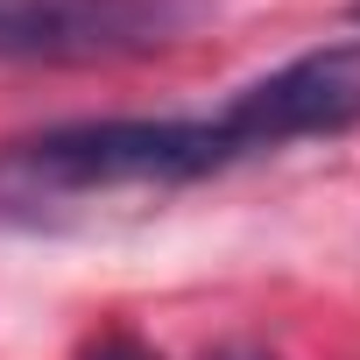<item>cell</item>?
<instances>
[{
    "instance_id": "cell-1",
    "label": "cell",
    "mask_w": 360,
    "mask_h": 360,
    "mask_svg": "<svg viewBox=\"0 0 360 360\" xmlns=\"http://www.w3.org/2000/svg\"><path fill=\"white\" fill-rule=\"evenodd\" d=\"M240 162L226 120H78L29 134L0 155V205H57L92 191H141V184H191Z\"/></svg>"
},
{
    "instance_id": "cell-2",
    "label": "cell",
    "mask_w": 360,
    "mask_h": 360,
    "mask_svg": "<svg viewBox=\"0 0 360 360\" xmlns=\"http://www.w3.org/2000/svg\"><path fill=\"white\" fill-rule=\"evenodd\" d=\"M219 120H226V141L240 155H262V148H283V141H304V134L353 127L360 120V43H332V50H311V57L269 71Z\"/></svg>"
},
{
    "instance_id": "cell-3",
    "label": "cell",
    "mask_w": 360,
    "mask_h": 360,
    "mask_svg": "<svg viewBox=\"0 0 360 360\" xmlns=\"http://www.w3.org/2000/svg\"><path fill=\"white\" fill-rule=\"evenodd\" d=\"M155 29L148 0H0V57H113Z\"/></svg>"
},
{
    "instance_id": "cell-4",
    "label": "cell",
    "mask_w": 360,
    "mask_h": 360,
    "mask_svg": "<svg viewBox=\"0 0 360 360\" xmlns=\"http://www.w3.org/2000/svg\"><path fill=\"white\" fill-rule=\"evenodd\" d=\"M85 360H155V353H148L134 332H106V339H92V346H85Z\"/></svg>"
},
{
    "instance_id": "cell-5",
    "label": "cell",
    "mask_w": 360,
    "mask_h": 360,
    "mask_svg": "<svg viewBox=\"0 0 360 360\" xmlns=\"http://www.w3.org/2000/svg\"><path fill=\"white\" fill-rule=\"evenodd\" d=\"M212 360H269V353H262V346H219Z\"/></svg>"
}]
</instances>
